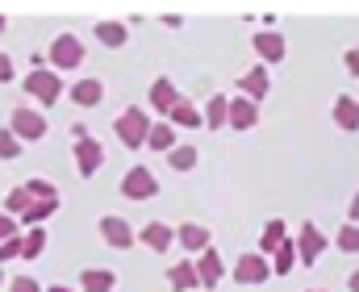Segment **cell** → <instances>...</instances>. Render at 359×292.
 Segmentation results:
<instances>
[{
    "label": "cell",
    "instance_id": "obj_1",
    "mask_svg": "<svg viewBox=\"0 0 359 292\" xmlns=\"http://www.w3.org/2000/svg\"><path fill=\"white\" fill-rule=\"evenodd\" d=\"M113 130H117V138H121V146H130V151H138V146H147V134H151V121H147V109H126L117 121H113Z\"/></svg>",
    "mask_w": 359,
    "mask_h": 292
},
{
    "label": "cell",
    "instance_id": "obj_2",
    "mask_svg": "<svg viewBox=\"0 0 359 292\" xmlns=\"http://www.w3.org/2000/svg\"><path fill=\"white\" fill-rule=\"evenodd\" d=\"M84 59H88V50H84V42H80L76 34H59V38L50 42V63H55V76H59V71H76Z\"/></svg>",
    "mask_w": 359,
    "mask_h": 292
},
{
    "label": "cell",
    "instance_id": "obj_3",
    "mask_svg": "<svg viewBox=\"0 0 359 292\" xmlns=\"http://www.w3.org/2000/svg\"><path fill=\"white\" fill-rule=\"evenodd\" d=\"M17 142H42L46 138V117L38 113V109H13V117H8V125H4Z\"/></svg>",
    "mask_w": 359,
    "mask_h": 292
},
{
    "label": "cell",
    "instance_id": "obj_4",
    "mask_svg": "<svg viewBox=\"0 0 359 292\" xmlns=\"http://www.w3.org/2000/svg\"><path fill=\"white\" fill-rule=\"evenodd\" d=\"M121 196H126V200H151V196H159L155 172H151V167H130L126 180H121Z\"/></svg>",
    "mask_w": 359,
    "mask_h": 292
},
{
    "label": "cell",
    "instance_id": "obj_5",
    "mask_svg": "<svg viewBox=\"0 0 359 292\" xmlns=\"http://www.w3.org/2000/svg\"><path fill=\"white\" fill-rule=\"evenodd\" d=\"M25 92H29L34 100H42V104H55V100L63 97V80H59L55 71L38 67V71H29V76H25Z\"/></svg>",
    "mask_w": 359,
    "mask_h": 292
},
{
    "label": "cell",
    "instance_id": "obj_6",
    "mask_svg": "<svg viewBox=\"0 0 359 292\" xmlns=\"http://www.w3.org/2000/svg\"><path fill=\"white\" fill-rule=\"evenodd\" d=\"M192 267H196V284H201V288H217V284H222V276H226V263H222V255H217V246H213V242L196 255V263H192Z\"/></svg>",
    "mask_w": 359,
    "mask_h": 292
},
{
    "label": "cell",
    "instance_id": "obj_7",
    "mask_svg": "<svg viewBox=\"0 0 359 292\" xmlns=\"http://www.w3.org/2000/svg\"><path fill=\"white\" fill-rule=\"evenodd\" d=\"M234 280H238V284H251V288H255V284H268V280H271V267H268V259H264L259 251H251V255H243V259L234 263Z\"/></svg>",
    "mask_w": 359,
    "mask_h": 292
},
{
    "label": "cell",
    "instance_id": "obj_8",
    "mask_svg": "<svg viewBox=\"0 0 359 292\" xmlns=\"http://www.w3.org/2000/svg\"><path fill=\"white\" fill-rule=\"evenodd\" d=\"M259 125V104H251L247 97H230L226 104V130H255Z\"/></svg>",
    "mask_w": 359,
    "mask_h": 292
},
{
    "label": "cell",
    "instance_id": "obj_9",
    "mask_svg": "<svg viewBox=\"0 0 359 292\" xmlns=\"http://www.w3.org/2000/svg\"><path fill=\"white\" fill-rule=\"evenodd\" d=\"M100 163H104V146H100L96 138H76V172H80L84 180H92Z\"/></svg>",
    "mask_w": 359,
    "mask_h": 292
},
{
    "label": "cell",
    "instance_id": "obj_10",
    "mask_svg": "<svg viewBox=\"0 0 359 292\" xmlns=\"http://www.w3.org/2000/svg\"><path fill=\"white\" fill-rule=\"evenodd\" d=\"M292 246H297V259H301V263H313V259H322V251H326V234H322L313 221H305V225H301V238H297Z\"/></svg>",
    "mask_w": 359,
    "mask_h": 292
},
{
    "label": "cell",
    "instance_id": "obj_11",
    "mask_svg": "<svg viewBox=\"0 0 359 292\" xmlns=\"http://www.w3.org/2000/svg\"><path fill=\"white\" fill-rule=\"evenodd\" d=\"M100 238L113 246V251H126V246H134V230H130V221L126 217H100Z\"/></svg>",
    "mask_w": 359,
    "mask_h": 292
},
{
    "label": "cell",
    "instance_id": "obj_12",
    "mask_svg": "<svg viewBox=\"0 0 359 292\" xmlns=\"http://www.w3.org/2000/svg\"><path fill=\"white\" fill-rule=\"evenodd\" d=\"M251 46H255V55L264 59V67H268V63H280V59L288 55V42H284L276 29H259V34L251 38Z\"/></svg>",
    "mask_w": 359,
    "mask_h": 292
},
{
    "label": "cell",
    "instance_id": "obj_13",
    "mask_svg": "<svg viewBox=\"0 0 359 292\" xmlns=\"http://www.w3.org/2000/svg\"><path fill=\"white\" fill-rule=\"evenodd\" d=\"M134 238H142V242H147V246H151L155 255H163V251H168V246L176 242V234H172V225H163V221H151V225H142V230H138Z\"/></svg>",
    "mask_w": 359,
    "mask_h": 292
},
{
    "label": "cell",
    "instance_id": "obj_14",
    "mask_svg": "<svg viewBox=\"0 0 359 292\" xmlns=\"http://www.w3.org/2000/svg\"><path fill=\"white\" fill-rule=\"evenodd\" d=\"M168 117H172V121H168L172 130H176V125H180V130H196V125H201V109H196L192 100H184V97L168 109Z\"/></svg>",
    "mask_w": 359,
    "mask_h": 292
},
{
    "label": "cell",
    "instance_id": "obj_15",
    "mask_svg": "<svg viewBox=\"0 0 359 292\" xmlns=\"http://www.w3.org/2000/svg\"><path fill=\"white\" fill-rule=\"evenodd\" d=\"M67 97L76 100L80 109H96V104H100V97H104V84H100V80H76Z\"/></svg>",
    "mask_w": 359,
    "mask_h": 292
},
{
    "label": "cell",
    "instance_id": "obj_16",
    "mask_svg": "<svg viewBox=\"0 0 359 292\" xmlns=\"http://www.w3.org/2000/svg\"><path fill=\"white\" fill-rule=\"evenodd\" d=\"M180 238V246L184 251H192V255H201L205 246H209V230L205 225H196V221H188V225H180V230H172Z\"/></svg>",
    "mask_w": 359,
    "mask_h": 292
},
{
    "label": "cell",
    "instance_id": "obj_17",
    "mask_svg": "<svg viewBox=\"0 0 359 292\" xmlns=\"http://www.w3.org/2000/svg\"><path fill=\"white\" fill-rule=\"evenodd\" d=\"M334 125L347 130V134H355L359 130V100L355 97H339L334 100Z\"/></svg>",
    "mask_w": 359,
    "mask_h": 292
},
{
    "label": "cell",
    "instance_id": "obj_18",
    "mask_svg": "<svg viewBox=\"0 0 359 292\" xmlns=\"http://www.w3.org/2000/svg\"><path fill=\"white\" fill-rule=\"evenodd\" d=\"M268 267H271V276H288L292 267H297V246L284 238L276 251H271V259H268Z\"/></svg>",
    "mask_w": 359,
    "mask_h": 292
},
{
    "label": "cell",
    "instance_id": "obj_19",
    "mask_svg": "<svg viewBox=\"0 0 359 292\" xmlns=\"http://www.w3.org/2000/svg\"><path fill=\"white\" fill-rule=\"evenodd\" d=\"M180 100V92H176V84L168 80V76H159L155 84H151V109H159V113H168L172 104Z\"/></svg>",
    "mask_w": 359,
    "mask_h": 292
},
{
    "label": "cell",
    "instance_id": "obj_20",
    "mask_svg": "<svg viewBox=\"0 0 359 292\" xmlns=\"http://www.w3.org/2000/svg\"><path fill=\"white\" fill-rule=\"evenodd\" d=\"M268 67H264V63H259V67H251V71H247V76H243V92H247V100H251V104H255V100L259 97H268Z\"/></svg>",
    "mask_w": 359,
    "mask_h": 292
},
{
    "label": "cell",
    "instance_id": "obj_21",
    "mask_svg": "<svg viewBox=\"0 0 359 292\" xmlns=\"http://www.w3.org/2000/svg\"><path fill=\"white\" fill-rule=\"evenodd\" d=\"M80 288L84 292H113L117 288V276L104 272V267H88V272L80 276Z\"/></svg>",
    "mask_w": 359,
    "mask_h": 292
},
{
    "label": "cell",
    "instance_id": "obj_22",
    "mask_svg": "<svg viewBox=\"0 0 359 292\" xmlns=\"http://www.w3.org/2000/svg\"><path fill=\"white\" fill-rule=\"evenodd\" d=\"M168 284H172L176 292L201 288V284H196V267H192V263H172V267H168Z\"/></svg>",
    "mask_w": 359,
    "mask_h": 292
},
{
    "label": "cell",
    "instance_id": "obj_23",
    "mask_svg": "<svg viewBox=\"0 0 359 292\" xmlns=\"http://www.w3.org/2000/svg\"><path fill=\"white\" fill-rule=\"evenodd\" d=\"M147 146H151V151H163V155H168V151L176 146V130H172L168 121H151V134H147Z\"/></svg>",
    "mask_w": 359,
    "mask_h": 292
},
{
    "label": "cell",
    "instance_id": "obj_24",
    "mask_svg": "<svg viewBox=\"0 0 359 292\" xmlns=\"http://www.w3.org/2000/svg\"><path fill=\"white\" fill-rule=\"evenodd\" d=\"M226 104H230V97H209V104H205V113H201V121L209 125V130H226Z\"/></svg>",
    "mask_w": 359,
    "mask_h": 292
},
{
    "label": "cell",
    "instance_id": "obj_25",
    "mask_svg": "<svg viewBox=\"0 0 359 292\" xmlns=\"http://www.w3.org/2000/svg\"><path fill=\"white\" fill-rule=\"evenodd\" d=\"M96 38H100L104 46H113V50H117V46H126L130 29H126L121 21H100V25H96Z\"/></svg>",
    "mask_w": 359,
    "mask_h": 292
},
{
    "label": "cell",
    "instance_id": "obj_26",
    "mask_svg": "<svg viewBox=\"0 0 359 292\" xmlns=\"http://www.w3.org/2000/svg\"><path fill=\"white\" fill-rule=\"evenodd\" d=\"M55 209H59V200H34V204L21 213V225H25V230H34V225H42Z\"/></svg>",
    "mask_w": 359,
    "mask_h": 292
},
{
    "label": "cell",
    "instance_id": "obj_27",
    "mask_svg": "<svg viewBox=\"0 0 359 292\" xmlns=\"http://www.w3.org/2000/svg\"><path fill=\"white\" fill-rule=\"evenodd\" d=\"M168 163H172V172H192V167H196V146L176 142V146L168 151Z\"/></svg>",
    "mask_w": 359,
    "mask_h": 292
},
{
    "label": "cell",
    "instance_id": "obj_28",
    "mask_svg": "<svg viewBox=\"0 0 359 292\" xmlns=\"http://www.w3.org/2000/svg\"><path fill=\"white\" fill-rule=\"evenodd\" d=\"M284 238H288V234H284V221H280V217H271L268 225H264V238H259V255L268 259V255L280 246V242H284Z\"/></svg>",
    "mask_w": 359,
    "mask_h": 292
},
{
    "label": "cell",
    "instance_id": "obj_29",
    "mask_svg": "<svg viewBox=\"0 0 359 292\" xmlns=\"http://www.w3.org/2000/svg\"><path fill=\"white\" fill-rule=\"evenodd\" d=\"M42 246H46V230H42V225L25 230V238H21V259H38Z\"/></svg>",
    "mask_w": 359,
    "mask_h": 292
},
{
    "label": "cell",
    "instance_id": "obj_30",
    "mask_svg": "<svg viewBox=\"0 0 359 292\" xmlns=\"http://www.w3.org/2000/svg\"><path fill=\"white\" fill-rule=\"evenodd\" d=\"M29 204H34V196L25 193V184H21V188H13V193L4 196V213H8L13 221H17V217H21V213L29 209Z\"/></svg>",
    "mask_w": 359,
    "mask_h": 292
},
{
    "label": "cell",
    "instance_id": "obj_31",
    "mask_svg": "<svg viewBox=\"0 0 359 292\" xmlns=\"http://www.w3.org/2000/svg\"><path fill=\"white\" fill-rule=\"evenodd\" d=\"M25 193L34 196V200H59V188H55L50 180H29V184H25Z\"/></svg>",
    "mask_w": 359,
    "mask_h": 292
},
{
    "label": "cell",
    "instance_id": "obj_32",
    "mask_svg": "<svg viewBox=\"0 0 359 292\" xmlns=\"http://www.w3.org/2000/svg\"><path fill=\"white\" fill-rule=\"evenodd\" d=\"M334 242H339V251H347V255H359V225H343Z\"/></svg>",
    "mask_w": 359,
    "mask_h": 292
},
{
    "label": "cell",
    "instance_id": "obj_33",
    "mask_svg": "<svg viewBox=\"0 0 359 292\" xmlns=\"http://www.w3.org/2000/svg\"><path fill=\"white\" fill-rule=\"evenodd\" d=\"M17 155H21V142L8 130H0V159H17Z\"/></svg>",
    "mask_w": 359,
    "mask_h": 292
},
{
    "label": "cell",
    "instance_id": "obj_34",
    "mask_svg": "<svg viewBox=\"0 0 359 292\" xmlns=\"http://www.w3.org/2000/svg\"><path fill=\"white\" fill-rule=\"evenodd\" d=\"M13 259H21V238L0 242V263H13Z\"/></svg>",
    "mask_w": 359,
    "mask_h": 292
},
{
    "label": "cell",
    "instance_id": "obj_35",
    "mask_svg": "<svg viewBox=\"0 0 359 292\" xmlns=\"http://www.w3.org/2000/svg\"><path fill=\"white\" fill-rule=\"evenodd\" d=\"M21 230H17V221L8 217V213H0V242H8V238H17Z\"/></svg>",
    "mask_w": 359,
    "mask_h": 292
},
{
    "label": "cell",
    "instance_id": "obj_36",
    "mask_svg": "<svg viewBox=\"0 0 359 292\" xmlns=\"http://www.w3.org/2000/svg\"><path fill=\"white\" fill-rule=\"evenodd\" d=\"M8 292H42V288H38V280H34V276H17V280L8 284Z\"/></svg>",
    "mask_w": 359,
    "mask_h": 292
},
{
    "label": "cell",
    "instance_id": "obj_37",
    "mask_svg": "<svg viewBox=\"0 0 359 292\" xmlns=\"http://www.w3.org/2000/svg\"><path fill=\"white\" fill-rule=\"evenodd\" d=\"M343 63H347V71H351V76L359 80V46H351V50L343 55Z\"/></svg>",
    "mask_w": 359,
    "mask_h": 292
},
{
    "label": "cell",
    "instance_id": "obj_38",
    "mask_svg": "<svg viewBox=\"0 0 359 292\" xmlns=\"http://www.w3.org/2000/svg\"><path fill=\"white\" fill-rule=\"evenodd\" d=\"M0 84H13V59L0 55Z\"/></svg>",
    "mask_w": 359,
    "mask_h": 292
},
{
    "label": "cell",
    "instance_id": "obj_39",
    "mask_svg": "<svg viewBox=\"0 0 359 292\" xmlns=\"http://www.w3.org/2000/svg\"><path fill=\"white\" fill-rule=\"evenodd\" d=\"M351 225H359V193L351 196Z\"/></svg>",
    "mask_w": 359,
    "mask_h": 292
},
{
    "label": "cell",
    "instance_id": "obj_40",
    "mask_svg": "<svg viewBox=\"0 0 359 292\" xmlns=\"http://www.w3.org/2000/svg\"><path fill=\"white\" fill-rule=\"evenodd\" d=\"M351 292H359V272H351Z\"/></svg>",
    "mask_w": 359,
    "mask_h": 292
},
{
    "label": "cell",
    "instance_id": "obj_41",
    "mask_svg": "<svg viewBox=\"0 0 359 292\" xmlns=\"http://www.w3.org/2000/svg\"><path fill=\"white\" fill-rule=\"evenodd\" d=\"M46 292H72V288H63V284H55V288H46Z\"/></svg>",
    "mask_w": 359,
    "mask_h": 292
},
{
    "label": "cell",
    "instance_id": "obj_42",
    "mask_svg": "<svg viewBox=\"0 0 359 292\" xmlns=\"http://www.w3.org/2000/svg\"><path fill=\"white\" fill-rule=\"evenodd\" d=\"M0 288H4V272H0Z\"/></svg>",
    "mask_w": 359,
    "mask_h": 292
}]
</instances>
